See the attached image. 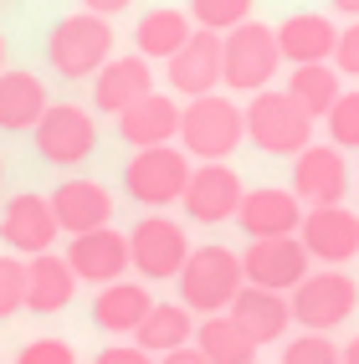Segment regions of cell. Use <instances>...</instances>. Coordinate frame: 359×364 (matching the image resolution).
Returning a JSON list of instances; mask_svg holds the SVG:
<instances>
[{"label": "cell", "mask_w": 359, "mask_h": 364, "mask_svg": "<svg viewBox=\"0 0 359 364\" xmlns=\"http://www.w3.org/2000/svg\"><path fill=\"white\" fill-rule=\"evenodd\" d=\"M247 139L242 108L221 92H205V98H190L180 108V149L200 164H226Z\"/></svg>", "instance_id": "cell-1"}, {"label": "cell", "mask_w": 359, "mask_h": 364, "mask_svg": "<svg viewBox=\"0 0 359 364\" xmlns=\"http://www.w3.org/2000/svg\"><path fill=\"white\" fill-rule=\"evenodd\" d=\"M180 303L190 313H200V318H210V313H226L231 298L247 287L242 277V252L231 247H190L185 267H180Z\"/></svg>", "instance_id": "cell-2"}, {"label": "cell", "mask_w": 359, "mask_h": 364, "mask_svg": "<svg viewBox=\"0 0 359 364\" xmlns=\"http://www.w3.org/2000/svg\"><path fill=\"white\" fill-rule=\"evenodd\" d=\"M242 124H247V139L257 144L262 154H303L314 144V118H308L282 87H262L252 92V103L242 108Z\"/></svg>", "instance_id": "cell-3"}, {"label": "cell", "mask_w": 359, "mask_h": 364, "mask_svg": "<svg viewBox=\"0 0 359 364\" xmlns=\"http://www.w3.org/2000/svg\"><path fill=\"white\" fill-rule=\"evenodd\" d=\"M282 67V52H277V31L262 26V21H242L221 36V87L231 92H262L272 87Z\"/></svg>", "instance_id": "cell-4"}, {"label": "cell", "mask_w": 359, "mask_h": 364, "mask_svg": "<svg viewBox=\"0 0 359 364\" xmlns=\"http://www.w3.org/2000/svg\"><path fill=\"white\" fill-rule=\"evenodd\" d=\"M287 308H293V323L303 333H328V328L354 318L359 282L344 272V267H318V272H308L293 293H287Z\"/></svg>", "instance_id": "cell-5"}, {"label": "cell", "mask_w": 359, "mask_h": 364, "mask_svg": "<svg viewBox=\"0 0 359 364\" xmlns=\"http://www.w3.org/2000/svg\"><path fill=\"white\" fill-rule=\"evenodd\" d=\"M113 57V21L77 11V16H62L52 36H46V62L62 77H98V67Z\"/></svg>", "instance_id": "cell-6"}, {"label": "cell", "mask_w": 359, "mask_h": 364, "mask_svg": "<svg viewBox=\"0 0 359 364\" xmlns=\"http://www.w3.org/2000/svg\"><path fill=\"white\" fill-rule=\"evenodd\" d=\"M185 180H190V154L180 144H159V149H134V159L124 164V196L134 205H180L185 196Z\"/></svg>", "instance_id": "cell-7"}, {"label": "cell", "mask_w": 359, "mask_h": 364, "mask_svg": "<svg viewBox=\"0 0 359 364\" xmlns=\"http://www.w3.org/2000/svg\"><path fill=\"white\" fill-rule=\"evenodd\" d=\"M185 257H190V236L164 210H149L129 231V267L139 272V282H175Z\"/></svg>", "instance_id": "cell-8"}, {"label": "cell", "mask_w": 359, "mask_h": 364, "mask_svg": "<svg viewBox=\"0 0 359 364\" xmlns=\"http://www.w3.org/2000/svg\"><path fill=\"white\" fill-rule=\"evenodd\" d=\"M314 272V257L303 252L298 236H272V241H252L242 252V277L247 287H267V293H293V287Z\"/></svg>", "instance_id": "cell-9"}, {"label": "cell", "mask_w": 359, "mask_h": 364, "mask_svg": "<svg viewBox=\"0 0 359 364\" xmlns=\"http://www.w3.org/2000/svg\"><path fill=\"white\" fill-rule=\"evenodd\" d=\"M31 134H36V154L46 164H82L98 149V124H92V113L77 108V103H52Z\"/></svg>", "instance_id": "cell-10"}, {"label": "cell", "mask_w": 359, "mask_h": 364, "mask_svg": "<svg viewBox=\"0 0 359 364\" xmlns=\"http://www.w3.org/2000/svg\"><path fill=\"white\" fill-rule=\"evenodd\" d=\"M242 175H236L231 164H190V180H185V215L200 226H221V221H236V210H242Z\"/></svg>", "instance_id": "cell-11"}, {"label": "cell", "mask_w": 359, "mask_h": 364, "mask_svg": "<svg viewBox=\"0 0 359 364\" xmlns=\"http://www.w3.org/2000/svg\"><path fill=\"white\" fill-rule=\"evenodd\" d=\"M293 196L303 200V210L314 205H344L349 196V159L333 144H308L303 154H293Z\"/></svg>", "instance_id": "cell-12"}, {"label": "cell", "mask_w": 359, "mask_h": 364, "mask_svg": "<svg viewBox=\"0 0 359 364\" xmlns=\"http://www.w3.org/2000/svg\"><path fill=\"white\" fill-rule=\"evenodd\" d=\"M303 252L323 262V267H344L359 257V215L349 205H314L303 210V226H298Z\"/></svg>", "instance_id": "cell-13"}, {"label": "cell", "mask_w": 359, "mask_h": 364, "mask_svg": "<svg viewBox=\"0 0 359 364\" xmlns=\"http://www.w3.org/2000/svg\"><path fill=\"white\" fill-rule=\"evenodd\" d=\"M57 215H52V200L36 196V190H21V196L6 200L0 210V241L16 252V257H41L57 247Z\"/></svg>", "instance_id": "cell-14"}, {"label": "cell", "mask_w": 359, "mask_h": 364, "mask_svg": "<svg viewBox=\"0 0 359 364\" xmlns=\"http://www.w3.org/2000/svg\"><path fill=\"white\" fill-rule=\"evenodd\" d=\"M236 226H242L247 241H272V236H298L303 226V200L282 185H257L242 196V210H236Z\"/></svg>", "instance_id": "cell-15"}, {"label": "cell", "mask_w": 359, "mask_h": 364, "mask_svg": "<svg viewBox=\"0 0 359 364\" xmlns=\"http://www.w3.org/2000/svg\"><path fill=\"white\" fill-rule=\"evenodd\" d=\"M67 267L77 272V282H92V287H108L129 272V231H82V236H72L67 241Z\"/></svg>", "instance_id": "cell-16"}, {"label": "cell", "mask_w": 359, "mask_h": 364, "mask_svg": "<svg viewBox=\"0 0 359 364\" xmlns=\"http://www.w3.org/2000/svg\"><path fill=\"white\" fill-rule=\"evenodd\" d=\"M46 200H52L57 231H67V236L113 226V190L98 185V180H82V175H77V180H62Z\"/></svg>", "instance_id": "cell-17"}, {"label": "cell", "mask_w": 359, "mask_h": 364, "mask_svg": "<svg viewBox=\"0 0 359 364\" xmlns=\"http://www.w3.org/2000/svg\"><path fill=\"white\" fill-rule=\"evenodd\" d=\"M164 72H170V87L180 98H205V92H215L221 87V36L195 26L190 41L164 62Z\"/></svg>", "instance_id": "cell-18"}, {"label": "cell", "mask_w": 359, "mask_h": 364, "mask_svg": "<svg viewBox=\"0 0 359 364\" xmlns=\"http://www.w3.org/2000/svg\"><path fill=\"white\" fill-rule=\"evenodd\" d=\"M149 92H154V62H144L139 52L134 57H108L98 67V77H92V108L118 118L139 98H149Z\"/></svg>", "instance_id": "cell-19"}, {"label": "cell", "mask_w": 359, "mask_h": 364, "mask_svg": "<svg viewBox=\"0 0 359 364\" xmlns=\"http://www.w3.org/2000/svg\"><path fill=\"white\" fill-rule=\"evenodd\" d=\"M118 139L129 144V149H159V144H175L180 139V103L170 92H149V98H139L134 108L118 113Z\"/></svg>", "instance_id": "cell-20"}, {"label": "cell", "mask_w": 359, "mask_h": 364, "mask_svg": "<svg viewBox=\"0 0 359 364\" xmlns=\"http://www.w3.org/2000/svg\"><path fill=\"white\" fill-rule=\"evenodd\" d=\"M231 318L236 328H242L257 349H267V344H282L287 328H293V308H287L282 293H267V287H242V293L231 298Z\"/></svg>", "instance_id": "cell-21"}, {"label": "cell", "mask_w": 359, "mask_h": 364, "mask_svg": "<svg viewBox=\"0 0 359 364\" xmlns=\"http://www.w3.org/2000/svg\"><path fill=\"white\" fill-rule=\"evenodd\" d=\"M277 31V52L282 62H293V67H308V62H328L333 57V41H339V26H333L328 16L318 11H298V16H287Z\"/></svg>", "instance_id": "cell-22"}, {"label": "cell", "mask_w": 359, "mask_h": 364, "mask_svg": "<svg viewBox=\"0 0 359 364\" xmlns=\"http://www.w3.org/2000/svg\"><path fill=\"white\" fill-rule=\"evenodd\" d=\"M154 308V293H149V282H129V277H118L108 287H98V298H92V323H98L103 333H118V338H134V328L144 323V313Z\"/></svg>", "instance_id": "cell-23"}, {"label": "cell", "mask_w": 359, "mask_h": 364, "mask_svg": "<svg viewBox=\"0 0 359 364\" xmlns=\"http://www.w3.org/2000/svg\"><path fill=\"white\" fill-rule=\"evenodd\" d=\"M46 108H52V98H46V82L36 72H21V67L0 72V129L6 134H31Z\"/></svg>", "instance_id": "cell-24"}, {"label": "cell", "mask_w": 359, "mask_h": 364, "mask_svg": "<svg viewBox=\"0 0 359 364\" xmlns=\"http://www.w3.org/2000/svg\"><path fill=\"white\" fill-rule=\"evenodd\" d=\"M72 298H77V272L67 267V257L57 252H41V257H26V308L31 313H62Z\"/></svg>", "instance_id": "cell-25"}, {"label": "cell", "mask_w": 359, "mask_h": 364, "mask_svg": "<svg viewBox=\"0 0 359 364\" xmlns=\"http://www.w3.org/2000/svg\"><path fill=\"white\" fill-rule=\"evenodd\" d=\"M190 338H195V313H190L185 303H154L149 313H144V323L134 328V344L144 354H154V359L185 349Z\"/></svg>", "instance_id": "cell-26"}, {"label": "cell", "mask_w": 359, "mask_h": 364, "mask_svg": "<svg viewBox=\"0 0 359 364\" xmlns=\"http://www.w3.org/2000/svg\"><path fill=\"white\" fill-rule=\"evenodd\" d=\"M190 31H195V21H190V11H170V6H154L139 16L134 26V46L144 62H170L180 46L190 41Z\"/></svg>", "instance_id": "cell-27"}, {"label": "cell", "mask_w": 359, "mask_h": 364, "mask_svg": "<svg viewBox=\"0 0 359 364\" xmlns=\"http://www.w3.org/2000/svg\"><path fill=\"white\" fill-rule=\"evenodd\" d=\"M287 98H293L308 118H328V108L339 103V92H344V77L333 72V62H308V67H293V77H287Z\"/></svg>", "instance_id": "cell-28"}, {"label": "cell", "mask_w": 359, "mask_h": 364, "mask_svg": "<svg viewBox=\"0 0 359 364\" xmlns=\"http://www.w3.org/2000/svg\"><path fill=\"white\" fill-rule=\"evenodd\" d=\"M190 344L205 354V364H257V344L236 328L231 313H210V318H200Z\"/></svg>", "instance_id": "cell-29"}, {"label": "cell", "mask_w": 359, "mask_h": 364, "mask_svg": "<svg viewBox=\"0 0 359 364\" xmlns=\"http://www.w3.org/2000/svg\"><path fill=\"white\" fill-rule=\"evenodd\" d=\"M252 6H257V0H190V21H195L200 31L226 36L231 26L252 21Z\"/></svg>", "instance_id": "cell-30"}, {"label": "cell", "mask_w": 359, "mask_h": 364, "mask_svg": "<svg viewBox=\"0 0 359 364\" xmlns=\"http://www.w3.org/2000/svg\"><path fill=\"white\" fill-rule=\"evenodd\" d=\"M323 129H328L333 149H359V87H344L339 92V103L328 108Z\"/></svg>", "instance_id": "cell-31"}, {"label": "cell", "mask_w": 359, "mask_h": 364, "mask_svg": "<svg viewBox=\"0 0 359 364\" xmlns=\"http://www.w3.org/2000/svg\"><path fill=\"white\" fill-rule=\"evenodd\" d=\"M277 364H339V344L328 333H293Z\"/></svg>", "instance_id": "cell-32"}, {"label": "cell", "mask_w": 359, "mask_h": 364, "mask_svg": "<svg viewBox=\"0 0 359 364\" xmlns=\"http://www.w3.org/2000/svg\"><path fill=\"white\" fill-rule=\"evenodd\" d=\"M26 308V257H0V318H16Z\"/></svg>", "instance_id": "cell-33"}, {"label": "cell", "mask_w": 359, "mask_h": 364, "mask_svg": "<svg viewBox=\"0 0 359 364\" xmlns=\"http://www.w3.org/2000/svg\"><path fill=\"white\" fill-rule=\"evenodd\" d=\"M16 364H77V349H72L67 338H31V344L16 354Z\"/></svg>", "instance_id": "cell-34"}, {"label": "cell", "mask_w": 359, "mask_h": 364, "mask_svg": "<svg viewBox=\"0 0 359 364\" xmlns=\"http://www.w3.org/2000/svg\"><path fill=\"white\" fill-rule=\"evenodd\" d=\"M328 62H333V72H339V77H359V21H349V26L339 31Z\"/></svg>", "instance_id": "cell-35"}, {"label": "cell", "mask_w": 359, "mask_h": 364, "mask_svg": "<svg viewBox=\"0 0 359 364\" xmlns=\"http://www.w3.org/2000/svg\"><path fill=\"white\" fill-rule=\"evenodd\" d=\"M92 364H159V359H154V354H144L139 344H108Z\"/></svg>", "instance_id": "cell-36"}, {"label": "cell", "mask_w": 359, "mask_h": 364, "mask_svg": "<svg viewBox=\"0 0 359 364\" xmlns=\"http://www.w3.org/2000/svg\"><path fill=\"white\" fill-rule=\"evenodd\" d=\"M129 6H134V0H82V11L103 16V21H108V16H118V11H129Z\"/></svg>", "instance_id": "cell-37"}, {"label": "cell", "mask_w": 359, "mask_h": 364, "mask_svg": "<svg viewBox=\"0 0 359 364\" xmlns=\"http://www.w3.org/2000/svg\"><path fill=\"white\" fill-rule=\"evenodd\" d=\"M159 364H205V354H200L195 344H185V349H175V354H164Z\"/></svg>", "instance_id": "cell-38"}, {"label": "cell", "mask_w": 359, "mask_h": 364, "mask_svg": "<svg viewBox=\"0 0 359 364\" xmlns=\"http://www.w3.org/2000/svg\"><path fill=\"white\" fill-rule=\"evenodd\" d=\"M339 364H359V333H354V338H349V344L339 349Z\"/></svg>", "instance_id": "cell-39"}, {"label": "cell", "mask_w": 359, "mask_h": 364, "mask_svg": "<svg viewBox=\"0 0 359 364\" xmlns=\"http://www.w3.org/2000/svg\"><path fill=\"white\" fill-rule=\"evenodd\" d=\"M333 11L349 16V21H359V0H333Z\"/></svg>", "instance_id": "cell-40"}, {"label": "cell", "mask_w": 359, "mask_h": 364, "mask_svg": "<svg viewBox=\"0 0 359 364\" xmlns=\"http://www.w3.org/2000/svg\"><path fill=\"white\" fill-rule=\"evenodd\" d=\"M0 72H6V36H0Z\"/></svg>", "instance_id": "cell-41"}, {"label": "cell", "mask_w": 359, "mask_h": 364, "mask_svg": "<svg viewBox=\"0 0 359 364\" xmlns=\"http://www.w3.org/2000/svg\"><path fill=\"white\" fill-rule=\"evenodd\" d=\"M0 180H6V159H0Z\"/></svg>", "instance_id": "cell-42"}, {"label": "cell", "mask_w": 359, "mask_h": 364, "mask_svg": "<svg viewBox=\"0 0 359 364\" xmlns=\"http://www.w3.org/2000/svg\"><path fill=\"white\" fill-rule=\"evenodd\" d=\"M257 364H262V359H257Z\"/></svg>", "instance_id": "cell-43"}]
</instances>
